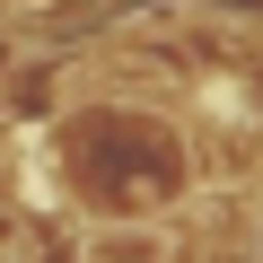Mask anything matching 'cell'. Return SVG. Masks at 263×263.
Here are the masks:
<instances>
[{
    "label": "cell",
    "instance_id": "obj_1",
    "mask_svg": "<svg viewBox=\"0 0 263 263\" xmlns=\"http://www.w3.org/2000/svg\"><path fill=\"white\" fill-rule=\"evenodd\" d=\"M70 263H184V237L158 211H114V219H79Z\"/></svg>",
    "mask_w": 263,
    "mask_h": 263
},
{
    "label": "cell",
    "instance_id": "obj_2",
    "mask_svg": "<svg viewBox=\"0 0 263 263\" xmlns=\"http://www.w3.org/2000/svg\"><path fill=\"white\" fill-rule=\"evenodd\" d=\"M18 70H27V44H18V35H9V27H0V88H9V79H18Z\"/></svg>",
    "mask_w": 263,
    "mask_h": 263
},
{
    "label": "cell",
    "instance_id": "obj_3",
    "mask_svg": "<svg viewBox=\"0 0 263 263\" xmlns=\"http://www.w3.org/2000/svg\"><path fill=\"white\" fill-rule=\"evenodd\" d=\"M246 263H263V202H254V219H246Z\"/></svg>",
    "mask_w": 263,
    "mask_h": 263
}]
</instances>
